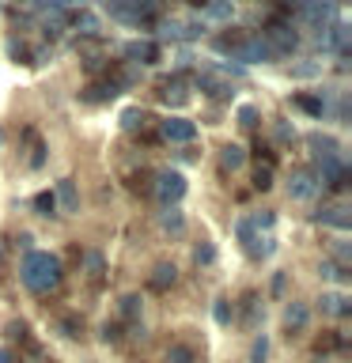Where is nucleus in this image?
<instances>
[{
    "label": "nucleus",
    "instance_id": "f257e3e1",
    "mask_svg": "<svg viewBox=\"0 0 352 363\" xmlns=\"http://www.w3.org/2000/svg\"><path fill=\"white\" fill-rule=\"evenodd\" d=\"M61 257H53V254H42V250H31L27 257H23V269H19V277L23 284L34 291V295H45V291H53L57 284H61Z\"/></svg>",
    "mask_w": 352,
    "mask_h": 363
},
{
    "label": "nucleus",
    "instance_id": "f03ea898",
    "mask_svg": "<svg viewBox=\"0 0 352 363\" xmlns=\"http://www.w3.org/2000/svg\"><path fill=\"white\" fill-rule=\"evenodd\" d=\"M102 8L110 11V19L129 23V27H141V30H152L159 23L155 0H102Z\"/></svg>",
    "mask_w": 352,
    "mask_h": 363
},
{
    "label": "nucleus",
    "instance_id": "7ed1b4c3",
    "mask_svg": "<svg viewBox=\"0 0 352 363\" xmlns=\"http://www.w3.org/2000/svg\"><path fill=\"white\" fill-rule=\"evenodd\" d=\"M155 197L163 201V208H175V204L186 197V178H182L178 170H163V174H155Z\"/></svg>",
    "mask_w": 352,
    "mask_h": 363
},
{
    "label": "nucleus",
    "instance_id": "20e7f679",
    "mask_svg": "<svg viewBox=\"0 0 352 363\" xmlns=\"http://www.w3.org/2000/svg\"><path fill=\"white\" fill-rule=\"evenodd\" d=\"M261 38L269 42L273 57H288V53H295V45H299V34H295L292 23H273V27L261 34Z\"/></svg>",
    "mask_w": 352,
    "mask_h": 363
},
{
    "label": "nucleus",
    "instance_id": "39448f33",
    "mask_svg": "<svg viewBox=\"0 0 352 363\" xmlns=\"http://www.w3.org/2000/svg\"><path fill=\"white\" fill-rule=\"evenodd\" d=\"M235 235H238V242H243L246 257L258 261V257H269V254H273V238H261L250 220H238V223H235Z\"/></svg>",
    "mask_w": 352,
    "mask_h": 363
},
{
    "label": "nucleus",
    "instance_id": "423d86ee",
    "mask_svg": "<svg viewBox=\"0 0 352 363\" xmlns=\"http://www.w3.org/2000/svg\"><path fill=\"white\" fill-rule=\"evenodd\" d=\"M235 61H243V65H258V61H273V50H269V42L261 38V34H243V42L235 45Z\"/></svg>",
    "mask_w": 352,
    "mask_h": 363
},
{
    "label": "nucleus",
    "instance_id": "0eeeda50",
    "mask_svg": "<svg viewBox=\"0 0 352 363\" xmlns=\"http://www.w3.org/2000/svg\"><path fill=\"white\" fill-rule=\"evenodd\" d=\"M334 4L337 0H303V23L311 30H326L329 27V19H334Z\"/></svg>",
    "mask_w": 352,
    "mask_h": 363
},
{
    "label": "nucleus",
    "instance_id": "6e6552de",
    "mask_svg": "<svg viewBox=\"0 0 352 363\" xmlns=\"http://www.w3.org/2000/svg\"><path fill=\"white\" fill-rule=\"evenodd\" d=\"M121 57L129 65H155L159 61V45L152 38H136V42H125L121 45Z\"/></svg>",
    "mask_w": 352,
    "mask_h": 363
},
{
    "label": "nucleus",
    "instance_id": "1a4fd4ad",
    "mask_svg": "<svg viewBox=\"0 0 352 363\" xmlns=\"http://www.w3.org/2000/svg\"><path fill=\"white\" fill-rule=\"evenodd\" d=\"M159 133H163V140H170V144H189L193 136H197V125L186 121V118H167L159 125Z\"/></svg>",
    "mask_w": 352,
    "mask_h": 363
},
{
    "label": "nucleus",
    "instance_id": "9d476101",
    "mask_svg": "<svg viewBox=\"0 0 352 363\" xmlns=\"http://www.w3.org/2000/svg\"><path fill=\"white\" fill-rule=\"evenodd\" d=\"M318 178H322L329 189H345V186H348V170H345V163H341V155L322 159V170H318Z\"/></svg>",
    "mask_w": 352,
    "mask_h": 363
},
{
    "label": "nucleus",
    "instance_id": "9b49d317",
    "mask_svg": "<svg viewBox=\"0 0 352 363\" xmlns=\"http://www.w3.org/2000/svg\"><path fill=\"white\" fill-rule=\"evenodd\" d=\"M314 189H318V182H314V174L311 170H292V178H288V193L295 201H307V197H314Z\"/></svg>",
    "mask_w": 352,
    "mask_h": 363
},
{
    "label": "nucleus",
    "instance_id": "f8f14e48",
    "mask_svg": "<svg viewBox=\"0 0 352 363\" xmlns=\"http://www.w3.org/2000/svg\"><path fill=\"white\" fill-rule=\"evenodd\" d=\"M159 99H163L167 106H186V102H189L186 79H182V76H170V79H163V87H159Z\"/></svg>",
    "mask_w": 352,
    "mask_h": 363
},
{
    "label": "nucleus",
    "instance_id": "ddd939ff",
    "mask_svg": "<svg viewBox=\"0 0 352 363\" xmlns=\"http://www.w3.org/2000/svg\"><path fill=\"white\" fill-rule=\"evenodd\" d=\"M197 87H201L209 99H231V95H235L231 84H227L224 76H216V72H197Z\"/></svg>",
    "mask_w": 352,
    "mask_h": 363
},
{
    "label": "nucleus",
    "instance_id": "4468645a",
    "mask_svg": "<svg viewBox=\"0 0 352 363\" xmlns=\"http://www.w3.org/2000/svg\"><path fill=\"white\" fill-rule=\"evenodd\" d=\"M314 220H318V223H334L337 231H348V227H352V216H348V208H345V204H334V208H322V212H314Z\"/></svg>",
    "mask_w": 352,
    "mask_h": 363
},
{
    "label": "nucleus",
    "instance_id": "2eb2a0df",
    "mask_svg": "<svg viewBox=\"0 0 352 363\" xmlns=\"http://www.w3.org/2000/svg\"><path fill=\"white\" fill-rule=\"evenodd\" d=\"M53 201L61 204L65 212H76V208H79V193H76V182H72V178L57 182V193H53Z\"/></svg>",
    "mask_w": 352,
    "mask_h": 363
},
{
    "label": "nucleus",
    "instance_id": "dca6fc26",
    "mask_svg": "<svg viewBox=\"0 0 352 363\" xmlns=\"http://www.w3.org/2000/svg\"><path fill=\"white\" fill-rule=\"evenodd\" d=\"M121 95V87L114 84V79H102V84H91L87 91H84V99L87 102H110V99H118Z\"/></svg>",
    "mask_w": 352,
    "mask_h": 363
},
{
    "label": "nucleus",
    "instance_id": "f3484780",
    "mask_svg": "<svg viewBox=\"0 0 352 363\" xmlns=\"http://www.w3.org/2000/svg\"><path fill=\"white\" fill-rule=\"evenodd\" d=\"M243 163H246V152H243L238 144L220 147V167H224V170H231V174H235V170H243Z\"/></svg>",
    "mask_w": 352,
    "mask_h": 363
},
{
    "label": "nucleus",
    "instance_id": "a211bd4d",
    "mask_svg": "<svg viewBox=\"0 0 352 363\" xmlns=\"http://www.w3.org/2000/svg\"><path fill=\"white\" fill-rule=\"evenodd\" d=\"M307 144H311V152H314L318 159H329V155H337V140H334V136L311 133V136H307Z\"/></svg>",
    "mask_w": 352,
    "mask_h": 363
},
{
    "label": "nucleus",
    "instance_id": "6ab92c4d",
    "mask_svg": "<svg viewBox=\"0 0 352 363\" xmlns=\"http://www.w3.org/2000/svg\"><path fill=\"white\" fill-rule=\"evenodd\" d=\"M204 16L216 19V23H227L235 16V0H209V4H204Z\"/></svg>",
    "mask_w": 352,
    "mask_h": 363
},
{
    "label": "nucleus",
    "instance_id": "aec40b11",
    "mask_svg": "<svg viewBox=\"0 0 352 363\" xmlns=\"http://www.w3.org/2000/svg\"><path fill=\"white\" fill-rule=\"evenodd\" d=\"M148 121H152V118H148L144 110H136V106L121 113V129H125V133H144V129H148Z\"/></svg>",
    "mask_w": 352,
    "mask_h": 363
},
{
    "label": "nucleus",
    "instance_id": "412c9836",
    "mask_svg": "<svg viewBox=\"0 0 352 363\" xmlns=\"http://www.w3.org/2000/svg\"><path fill=\"white\" fill-rule=\"evenodd\" d=\"M307 318H311V314H307V306L303 303H292L288 311H284V325H288V329H303Z\"/></svg>",
    "mask_w": 352,
    "mask_h": 363
},
{
    "label": "nucleus",
    "instance_id": "4be33fe9",
    "mask_svg": "<svg viewBox=\"0 0 352 363\" xmlns=\"http://www.w3.org/2000/svg\"><path fill=\"white\" fill-rule=\"evenodd\" d=\"M72 27L79 34H87V38H95V34H99V19L91 16V11H79V16H72Z\"/></svg>",
    "mask_w": 352,
    "mask_h": 363
},
{
    "label": "nucleus",
    "instance_id": "5701e85b",
    "mask_svg": "<svg viewBox=\"0 0 352 363\" xmlns=\"http://www.w3.org/2000/svg\"><path fill=\"white\" fill-rule=\"evenodd\" d=\"M175 280H178V269H175V265H159V269H155V277H152V288H155V291H163V288H170Z\"/></svg>",
    "mask_w": 352,
    "mask_h": 363
},
{
    "label": "nucleus",
    "instance_id": "b1692460",
    "mask_svg": "<svg viewBox=\"0 0 352 363\" xmlns=\"http://www.w3.org/2000/svg\"><path fill=\"white\" fill-rule=\"evenodd\" d=\"M295 106L307 110L311 118H322V113H326V102H322V99H314V95H295Z\"/></svg>",
    "mask_w": 352,
    "mask_h": 363
},
{
    "label": "nucleus",
    "instance_id": "393cba45",
    "mask_svg": "<svg viewBox=\"0 0 352 363\" xmlns=\"http://www.w3.org/2000/svg\"><path fill=\"white\" fill-rule=\"evenodd\" d=\"M34 212L38 216H57V201H53V193H34Z\"/></svg>",
    "mask_w": 352,
    "mask_h": 363
},
{
    "label": "nucleus",
    "instance_id": "a878e982",
    "mask_svg": "<svg viewBox=\"0 0 352 363\" xmlns=\"http://www.w3.org/2000/svg\"><path fill=\"white\" fill-rule=\"evenodd\" d=\"M193 261H197V265H212V261H216V246L212 242H197V246H193Z\"/></svg>",
    "mask_w": 352,
    "mask_h": 363
},
{
    "label": "nucleus",
    "instance_id": "bb28decb",
    "mask_svg": "<svg viewBox=\"0 0 352 363\" xmlns=\"http://www.w3.org/2000/svg\"><path fill=\"white\" fill-rule=\"evenodd\" d=\"M159 223H163L167 227V231H182V212L178 208H163V212H159Z\"/></svg>",
    "mask_w": 352,
    "mask_h": 363
},
{
    "label": "nucleus",
    "instance_id": "cd10ccee",
    "mask_svg": "<svg viewBox=\"0 0 352 363\" xmlns=\"http://www.w3.org/2000/svg\"><path fill=\"white\" fill-rule=\"evenodd\" d=\"M318 272L329 277V280H348V269H341L337 261H322V269H318Z\"/></svg>",
    "mask_w": 352,
    "mask_h": 363
},
{
    "label": "nucleus",
    "instance_id": "c85d7f7f",
    "mask_svg": "<svg viewBox=\"0 0 352 363\" xmlns=\"http://www.w3.org/2000/svg\"><path fill=\"white\" fill-rule=\"evenodd\" d=\"M238 125H243V129H254L258 125V106H238Z\"/></svg>",
    "mask_w": 352,
    "mask_h": 363
},
{
    "label": "nucleus",
    "instance_id": "c756f323",
    "mask_svg": "<svg viewBox=\"0 0 352 363\" xmlns=\"http://www.w3.org/2000/svg\"><path fill=\"white\" fill-rule=\"evenodd\" d=\"M273 136H277L280 144H292L295 140V129H292L288 121H277V125H273Z\"/></svg>",
    "mask_w": 352,
    "mask_h": 363
},
{
    "label": "nucleus",
    "instance_id": "7c9ffc66",
    "mask_svg": "<svg viewBox=\"0 0 352 363\" xmlns=\"http://www.w3.org/2000/svg\"><path fill=\"white\" fill-rule=\"evenodd\" d=\"M250 223H254V231H269V227L277 223V212H269V208H265V212H258Z\"/></svg>",
    "mask_w": 352,
    "mask_h": 363
},
{
    "label": "nucleus",
    "instance_id": "2f4dec72",
    "mask_svg": "<svg viewBox=\"0 0 352 363\" xmlns=\"http://www.w3.org/2000/svg\"><path fill=\"white\" fill-rule=\"evenodd\" d=\"M254 186H258V189H269V186H273V167H269V163L254 170Z\"/></svg>",
    "mask_w": 352,
    "mask_h": 363
},
{
    "label": "nucleus",
    "instance_id": "473e14b6",
    "mask_svg": "<svg viewBox=\"0 0 352 363\" xmlns=\"http://www.w3.org/2000/svg\"><path fill=\"white\" fill-rule=\"evenodd\" d=\"M84 261H87V272H91V277H102V269H106V261H102V254H95V250H91V254H87Z\"/></svg>",
    "mask_w": 352,
    "mask_h": 363
},
{
    "label": "nucleus",
    "instance_id": "72a5a7b5",
    "mask_svg": "<svg viewBox=\"0 0 352 363\" xmlns=\"http://www.w3.org/2000/svg\"><path fill=\"white\" fill-rule=\"evenodd\" d=\"M212 314H216V322H220V325H227V322H231V306H227L224 299L212 306Z\"/></svg>",
    "mask_w": 352,
    "mask_h": 363
},
{
    "label": "nucleus",
    "instance_id": "f704fd0d",
    "mask_svg": "<svg viewBox=\"0 0 352 363\" xmlns=\"http://www.w3.org/2000/svg\"><path fill=\"white\" fill-rule=\"evenodd\" d=\"M121 311L129 314V318H136V314H141V299H136V295H125V299H121Z\"/></svg>",
    "mask_w": 352,
    "mask_h": 363
},
{
    "label": "nucleus",
    "instance_id": "c9c22d12",
    "mask_svg": "<svg viewBox=\"0 0 352 363\" xmlns=\"http://www.w3.org/2000/svg\"><path fill=\"white\" fill-rule=\"evenodd\" d=\"M167 363H193V356H189V348H170Z\"/></svg>",
    "mask_w": 352,
    "mask_h": 363
},
{
    "label": "nucleus",
    "instance_id": "e433bc0d",
    "mask_svg": "<svg viewBox=\"0 0 352 363\" xmlns=\"http://www.w3.org/2000/svg\"><path fill=\"white\" fill-rule=\"evenodd\" d=\"M292 72H295V76H314V72H318V65H295Z\"/></svg>",
    "mask_w": 352,
    "mask_h": 363
},
{
    "label": "nucleus",
    "instance_id": "4c0bfd02",
    "mask_svg": "<svg viewBox=\"0 0 352 363\" xmlns=\"http://www.w3.org/2000/svg\"><path fill=\"white\" fill-rule=\"evenodd\" d=\"M254 363H265V337L254 345Z\"/></svg>",
    "mask_w": 352,
    "mask_h": 363
},
{
    "label": "nucleus",
    "instance_id": "58836bf2",
    "mask_svg": "<svg viewBox=\"0 0 352 363\" xmlns=\"http://www.w3.org/2000/svg\"><path fill=\"white\" fill-rule=\"evenodd\" d=\"M284 280H288L284 272H277V277H273V295H280V291H284Z\"/></svg>",
    "mask_w": 352,
    "mask_h": 363
},
{
    "label": "nucleus",
    "instance_id": "ea45409f",
    "mask_svg": "<svg viewBox=\"0 0 352 363\" xmlns=\"http://www.w3.org/2000/svg\"><path fill=\"white\" fill-rule=\"evenodd\" d=\"M189 4H197V8H204V4H209V0H189Z\"/></svg>",
    "mask_w": 352,
    "mask_h": 363
},
{
    "label": "nucleus",
    "instance_id": "a19ab883",
    "mask_svg": "<svg viewBox=\"0 0 352 363\" xmlns=\"http://www.w3.org/2000/svg\"><path fill=\"white\" fill-rule=\"evenodd\" d=\"M280 4H303V0H280Z\"/></svg>",
    "mask_w": 352,
    "mask_h": 363
}]
</instances>
